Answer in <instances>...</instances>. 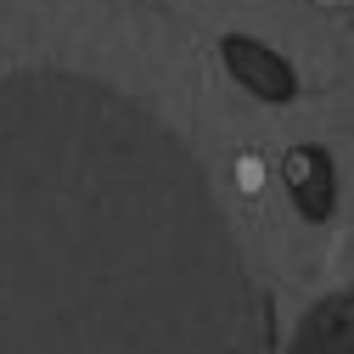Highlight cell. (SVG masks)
Instances as JSON below:
<instances>
[{
  "mask_svg": "<svg viewBox=\"0 0 354 354\" xmlns=\"http://www.w3.org/2000/svg\"><path fill=\"white\" fill-rule=\"evenodd\" d=\"M236 186L242 192H259L264 186V163L259 158H236Z\"/></svg>",
  "mask_w": 354,
  "mask_h": 354,
  "instance_id": "obj_2",
  "label": "cell"
},
{
  "mask_svg": "<svg viewBox=\"0 0 354 354\" xmlns=\"http://www.w3.org/2000/svg\"><path fill=\"white\" fill-rule=\"evenodd\" d=\"M287 186H292V197H298V208L309 219H321L332 208V180H326V158L321 152H292L287 158Z\"/></svg>",
  "mask_w": 354,
  "mask_h": 354,
  "instance_id": "obj_1",
  "label": "cell"
}]
</instances>
